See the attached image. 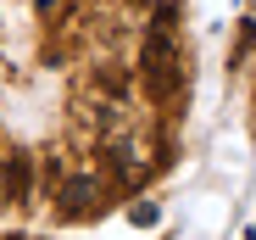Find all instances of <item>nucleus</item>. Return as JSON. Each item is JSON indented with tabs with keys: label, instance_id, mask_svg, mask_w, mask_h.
<instances>
[{
	"label": "nucleus",
	"instance_id": "obj_1",
	"mask_svg": "<svg viewBox=\"0 0 256 240\" xmlns=\"http://www.w3.org/2000/svg\"><path fill=\"white\" fill-rule=\"evenodd\" d=\"M140 78H145V90L156 101H173L178 95V62H173V34L167 28H150L145 34V45H140Z\"/></svg>",
	"mask_w": 256,
	"mask_h": 240
},
{
	"label": "nucleus",
	"instance_id": "obj_2",
	"mask_svg": "<svg viewBox=\"0 0 256 240\" xmlns=\"http://www.w3.org/2000/svg\"><path fill=\"white\" fill-rule=\"evenodd\" d=\"M6 190H12V207H28V190H34V162L28 156H6Z\"/></svg>",
	"mask_w": 256,
	"mask_h": 240
},
{
	"label": "nucleus",
	"instance_id": "obj_3",
	"mask_svg": "<svg viewBox=\"0 0 256 240\" xmlns=\"http://www.w3.org/2000/svg\"><path fill=\"white\" fill-rule=\"evenodd\" d=\"M90 207H95V179H72L62 190V218H90Z\"/></svg>",
	"mask_w": 256,
	"mask_h": 240
},
{
	"label": "nucleus",
	"instance_id": "obj_4",
	"mask_svg": "<svg viewBox=\"0 0 256 240\" xmlns=\"http://www.w3.org/2000/svg\"><path fill=\"white\" fill-rule=\"evenodd\" d=\"M250 51H256V23L245 17V23H240V45H234V67H240V62H245Z\"/></svg>",
	"mask_w": 256,
	"mask_h": 240
},
{
	"label": "nucleus",
	"instance_id": "obj_5",
	"mask_svg": "<svg viewBox=\"0 0 256 240\" xmlns=\"http://www.w3.org/2000/svg\"><path fill=\"white\" fill-rule=\"evenodd\" d=\"M128 218H134L140 229H156V223H162V207H150V201H134V207H128Z\"/></svg>",
	"mask_w": 256,
	"mask_h": 240
},
{
	"label": "nucleus",
	"instance_id": "obj_6",
	"mask_svg": "<svg viewBox=\"0 0 256 240\" xmlns=\"http://www.w3.org/2000/svg\"><path fill=\"white\" fill-rule=\"evenodd\" d=\"M150 28H167V34H173L178 28V0H162V6H156V23Z\"/></svg>",
	"mask_w": 256,
	"mask_h": 240
},
{
	"label": "nucleus",
	"instance_id": "obj_7",
	"mask_svg": "<svg viewBox=\"0 0 256 240\" xmlns=\"http://www.w3.org/2000/svg\"><path fill=\"white\" fill-rule=\"evenodd\" d=\"M72 0H39V17H56V12H67Z\"/></svg>",
	"mask_w": 256,
	"mask_h": 240
},
{
	"label": "nucleus",
	"instance_id": "obj_8",
	"mask_svg": "<svg viewBox=\"0 0 256 240\" xmlns=\"http://www.w3.org/2000/svg\"><path fill=\"white\" fill-rule=\"evenodd\" d=\"M134 6H150V0H134Z\"/></svg>",
	"mask_w": 256,
	"mask_h": 240
}]
</instances>
